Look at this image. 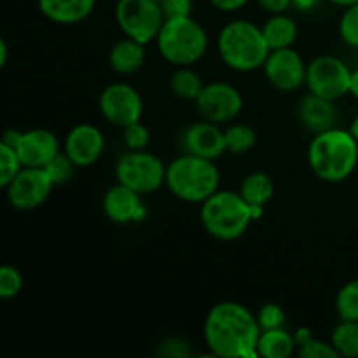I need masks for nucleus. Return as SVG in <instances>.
Instances as JSON below:
<instances>
[{"label": "nucleus", "instance_id": "f257e3e1", "mask_svg": "<svg viewBox=\"0 0 358 358\" xmlns=\"http://www.w3.org/2000/svg\"><path fill=\"white\" fill-rule=\"evenodd\" d=\"M257 315L236 301H222L210 308L203 324V339L212 355L220 358H259L261 336Z\"/></svg>", "mask_w": 358, "mask_h": 358}, {"label": "nucleus", "instance_id": "f03ea898", "mask_svg": "<svg viewBox=\"0 0 358 358\" xmlns=\"http://www.w3.org/2000/svg\"><path fill=\"white\" fill-rule=\"evenodd\" d=\"M308 163L320 180L339 184L355 171L358 142L350 129L331 128L317 133L308 147Z\"/></svg>", "mask_w": 358, "mask_h": 358}, {"label": "nucleus", "instance_id": "7ed1b4c3", "mask_svg": "<svg viewBox=\"0 0 358 358\" xmlns=\"http://www.w3.org/2000/svg\"><path fill=\"white\" fill-rule=\"evenodd\" d=\"M217 52L227 69L247 73L262 69L271 49L261 27L250 20H233L217 35Z\"/></svg>", "mask_w": 358, "mask_h": 358}, {"label": "nucleus", "instance_id": "20e7f679", "mask_svg": "<svg viewBox=\"0 0 358 358\" xmlns=\"http://www.w3.org/2000/svg\"><path fill=\"white\" fill-rule=\"evenodd\" d=\"M164 185L180 201L201 205L220 189V171L212 159L184 152L168 163Z\"/></svg>", "mask_w": 358, "mask_h": 358}, {"label": "nucleus", "instance_id": "39448f33", "mask_svg": "<svg viewBox=\"0 0 358 358\" xmlns=\"http://www.w3.org/2000/svg\"><path fill=\"white\" fill-rule=\"evenodd\" d=\"M199 219L212 238L220 241H234L243 236L254 222L250 205L238 191L219 189L201 203Z\"/></svg>", "mask_w": 358, "mask_h": 358}, {"label": "nucleus", "instance_id": "423d86ee", "mask_svg": "<svg viewBox=\"0 0 358 358\" xmlns=\"http://www.w3.org/2000/svg\"><path fill=\"white\" fill-rule=\"evenodd\" d=\"M154 42L161 58L173 66L194 65L208 51V34L192 16L164 20Z\"/></svg>", "mask_w": 358, "mask_h": 358}, {"label": "nucleus", "instance_id": "0eeeda50", "mask_svg": "<svg viewBox=\"0 0 358 358\" xmlns=\"http://www.w3.org/2000/svg\"><path fill=\"white\" fill-rule=\"evenodd\" d=\"M166 166L161 157L149 150H128L115 163L119 184L133 189L138 194H152L166 182Z\"/></svg>", "mask_w": 358, "mask_h": 358}, {"label": "nucleus", "instance_id": "6e6552de", "mask_svg": "<svg viewBox=\"0 0 358 358\" xmlns=\"http://www.w3.org/2000/svg\"><path fill=\"white\" fill-rule=\"evenodd\" d=\"M114 16L124 37L145 45L156 41L164 23L163 9L156 0H117Z\"/></svg>", "mask_w": 358, "mask_h": 358}, {"label": "nucleus", "instance_id": "1a4fd4ad", "mask_svg": "<svg viewBox=\"0 0 358 358\" xmlns=\"http://www.w3.org/2000/svg\"><path fill=\"white\" fill-rule=\"evenodd\" d=\"M352 70L334 55H320L308 63L306 87L310 93L338 101L350 93Z\"/></svg>", "mask_w": 358, "mask_h": 358}, {"label": "nucleus", "instance_id": "9d476101", "mask_svg": "<svg viewBox=\"0 0 358 358\" xmlns=\"http://www.w3.org/2000/svg\"><path fill=\"white\" fill-rule=\"evenodd\" d=\"M98 108L105 121L124 129L133 122L142 121L143 100L142 94L131 84L112 83L101 90Z\"/></svg>", "mask_w": 358, "mask_h": 358}, {"label": "nucleus", "instance_id": "9b49d317", "mask_svg": "<svg viewBox=\"0 0 358 358\" xmlns=\"http://www.w3.org/2000/svg\"><path fill=\"white\" fill-rule=\"evenodd\" d=\"M194 103L203 119L217 124H229L243 110V96L240 90L222 80L205 84Z\"/></svg>", "mask_w": 358, "mask_h": 358}, {"label": "nucleus", "instance_id": "f8f14e48", "mask_svg": "<svg viewBox=\"0 0 358 358\" xmlns=\"http://www.w3.org/2000/svg\"><path fill=\"white\" fill-rule=\"evenodd\" d=\"M52 187H55V182L51 180L45 168L23 166L6 187V196L13 208L30 212L44 205Z\"/></svg>", "mask_w": 358, "mask_h": 358}, {"label": "nucleus", "instance_id": "ddd939ff", "mask_svg": "<svg viewBox=\"0 0 358 358\" xmlns=\"http://www.w3.org/2000/svg\"><path fill=\"white\" fill-rule=\"evenodd\" d=\"M262 72L275 90L294 93L306 86L308 63L294 48L271 49Z\"/></svg>", "mask_w": 358, "mask_h": 358}, {"label": "nucleus", "instance_id": "4468645a", "mask_svg": "<svg viewBox=\"0 0 358 358\" xmlns=\"http://www.w3.org/2000/svg\"><path fill=\"white\" fill-rule=\"evenodd\" d=\"M105 150V136L91 122L76 124L63 140V152L77 168H90L100 161Z\"/></svg>", "mask_w": 358, "mask_h": 358}, {"label": "nucleus", "instance_id": "2eb2a0df", "mask_svg": "<svg viewBox=\"0 0 358 358\" xmlns=\"http://www.w3.org/2000/svg\"><path fill=\"white\" fill-rule=\"evenodd\" d=\"M13 147L27 168H45L63 150L58 136L45 128L20 131Z\"/></svg>", "mask_w": 358, "mask_h": 358}, {"label": "nucleus", "instance_id": "dca6fc26", "mask_svg": "<svg viewBox=\"0 0 358 358\" xmlns=\"http://www.w3.org/2000/svg\"><path fill=\"white\" fill-rule=\"evenodd\" d=\"M105 217L114 224H138L147 219V206L143 205L142 194L124 184H115L107 189L101 201Z\"/></svg>", "mask_w": 358, "mask_h": 358}, {"label": "nucleus", "instance_id": "f3484780", "mask_svg": "<svg viewBox=\"0 0 358 358\" xmlns=\"http://www.w3.org/2000/svg\"><path fill=\"white\" fill-rule=\"evenodd\" d=\"M182 147L184 152L212 161L219 159L224 152H227L224 129L220 124L206 119L194 122L185 129L182 135Z\"/></svg>", "mask_w": 358, "mask_h": 358}, {"label": "nucleus", "instance_id": "a211bd4d", "mask_svg": "<svg viewBox=\"0 0 358 358\" xmlns=\"http://www.w3.org/2000/svg\"><path fill=\"white\" fill-rule=\"evenodd\" d=\"M297 119L304 129L317 135V133L336 128L339 112L334 100H327L308 91L297 103Z\"/></svg>", "mask_w": 358, "mask_h": 358}, {"label": "nucleus", "instance_id": "6ab92c4d", "mask_svg": "<svg viewBox=\"0 0 358 358\" xmlns=\"http://www.w3.org/2000/svg\"><path fill=\"white\" fill-rule=\"evenodd\" d=\"M45 20L56 24H77L93 13L96 0H37Z\"/></svg>", "mask_w": 358, "mask_h": 358}, {"label": "nucleus", "instance_id": "aec40b11", "mask_svg": "<svg viewBox=\"0 0 358 358\" xmlns=\"http://www.w3.org/2000/svg\"><path fill=\"white\" fill-rule=\"evenodd\" d=\"M145 63V44L124 37L108 51V66L119 76H133Z\"/></svg>", "mask_w": 358, "mask_h": 358}, {"label": "nucleus", "instance_id": "412c9836", "mask_svg": "<svg viewBox=\"0 0 358 358\" xmlns=\"http://www.w3.org/2000/svg\"><path fill=\"white\" fill-rule=\"evenodd\" d=\"M261 28L269 49L292 48L297 38V34H299L296 20L290 17L287 13L271 14Z\"/></svg>", "mask_w": 358, "mask_h": 358}, {"label": "nucleus", "instance_id": "4be33fe9", "mask_svg": "<svg viewBox=\"0 0 358 358\" xmlns=\"http://www.w3.org/2000/svg\"><path fill=\"white\" fill-rule=\"evenodd\" d=\"M297 353V343L292 332L283 327L261 331L257 343V357L262 358H289Z\"/></svg>", "mask_w": 358, "mask_h": 358}, {"label": "nucleus", "instance_id": "5701e85b", "mask_svg": "<svg viewBox=\"0 0 358 358\" xmlns=\"http://www.w3.org/2000/svg\"><path fill=\"white\" fill-rule=\"evenodd\" d=\"M238 192L250 206H264L266 208V205L271 201L273 194H275V184L264 171H252V173L245 175Z\"/></svg>", "mask_w": 358, "mask_h": 358}, {"label": "nucleus", "instance_id": "b1692460", "mask_svg": "<svg viewBox=\"0 0 358 358\" xmlns=\"http://www.w3.org/2000/svg\"><path fill=\"white\" fill-rule=\"evenodd\" d=\"M168 84H170L171 93L185 101H196L205 87L201 76L191 66H177V70L170 76Z\"/></svg>", "mask_w": 358, "mask_h": 358}, {"label": "nucleus", "instance_id": "393cba45", "mask_svg": "<svg viewBox=\"0 0 358 358\" xmlns=\"http://www.w3.org/2000/svg\"><path fill=\"white\" fill-rule=\"evenodd\" d=\"M331 343L339 357L358 358V322H339L332 331Z\"/></svg>", "mask_w": 358, "mask_h": 358}, {"label": "nucleus", "instance_id": "a878e982", "mask_svg": "<svg viewBox=\"0 0 358 358\" xmlns=\"http://www.w3.org/2000/svg\"><path fill=\"white\" fill-rule=\"evenodd\" d=\"M224 135H226L227 152L234 156L250 152L257 142L255 129L245 122H229V126L224 129Z\"/></svg>", "mask_w": 358, "mask_h": 358}, {"label": "nucleus", "instance_id": "bb28decb", "mask_svg": "<svg viewBox=\"0 0 358 358\" xmlns=\"http://www.w3.org/2000/svg\"><path fill=\"white\" fill-rule=\"evenodd\" d=\"M336 313L341 320L358 322V278L345 283L336 294Z\"/></svg>", "mask_w": 358, "mask_h": 358}, {"label": "nucleus", "instance_id": "cd10ccee", "mask_svg": "<svg viewBox=\"0 0 358 358\" xmlns=\"http://www.w3.org/2000/svg\"><path fill=\"white\" fill-rule=\"evenodd\" d=\"M23 168L16 149L0 142V187L6 189Z\"/></svg>", "mask_w": 358, "mask_h": 358}, {"label": "nucleus", "instance_id": "c85d7f7f", "mask_svg": "<svg viewBox=\"0 0 358 358\" xmlns=\"http://www.w3.org/2000/svg\"><path fill=\"white\" fill-rule=\"evenodd\" d=\"M338 31L341 41L348 48L358 49V2L343 10L341 17H339Z\"/></svg>", "mask_w": 358, "mask_h": 358}, {"label": "nucleus", "instance_id": "c756f323", "mask_svg": "<svg viewBox=\"0 0 358 358\" xmlns=\"http://www.w3.org/2000/svg\"><path fill=\"white\" fill-rule=\"evenodd\" d=\"M23 276L14 266L6 264L0 268V297L13 299L23 290Z\"/></svg>", "mask_w": 358, "mask_h": 358}, {"label": "nucleus", "instance_id": "7c9ffc66", "mask_svg": "<svg viewBox=\"0 0 358 358\" xmlns=\"http://www.w3.org/2000/svg\"><path fill=\"white\" fill-rule=\"evenodd\" d=\"M122 142L128 150H145L150 143V131L142 121L133 122L122 129Z\"/></svg>", "mask_w": 358, "mask_h": 358}, {"label": "nucleus", "instance_id": "2f4dec72", "mask_svg": "<svg viewBox=\"0 0 358 358\" xmlns=\"http://www.w3.org/2000/svg\"><path fill=\"white\" fill-rule=\"evenodd\" d=\"M76 168H77L76 164H73L72 161H70V157L62 150V152H59L58 156H56L55 159L45 166V171L49 173L51 180L55 182V185H62V184H66V182L73 177Z\"/></svg>", "mask_w": 358, "mask_h": 358}, {"label": "nucleus", "instance_id": "473e14b6", "mask_svg": "<svg viewBox=\"0 0 358 358\" xmlns=\"http://www.w3.org/2000/svg\"><path fill=\"white\" fill-rule=\"evenodd\" d=\"M156 355L161 358H189L194 355V352H192V346L187 339L171 336V338H166L163 343H159Z\"/></svg>", "mask_w": 358, "mask_h": 358}, {"label": "nucleus", "instance_id": "72a5a7b5", "mask_svg": "<svg viewBox=\"0 0 358 358\" xmlns=\"http://www.w3.org/2000/svg\"><path fill=\"white\" fill-rule=\"evenodd\" d=\"M297 357L301 358H339L331 341H320L313 338L297 348Z\"/></svg>", "mask_w": 358, "mask_h": 358}, {"label": "nucleus", "instance_id": "f704fd0d", "mask_svg": "<svg viewBox=\"0 0 358 358\" xmlns=\"http://www.w3.org/2000/svg\"><path fill=\"white\" fill-rule=\"evenodd\" d=\"M285 311L280 304L276 303H268L264 306H261V310L257 311V322L261 325L262 331L266 329H276L283 327L285 325Z\"/></svg>", "mask_w": 358, "mask_h": 358}, {"label": "nucleus", "instance_id": "c9c22d12", "mask_svg": "<svg viewBox=\"0 0 358 358\" xmlns=\"http://www.w3.org/2000/svg\"><path fill=\"white\" fill-rule=\"evenodd\" d=\"M192 7H194L192 6V0H163L161 2L164 20L192 16Z\"/></svg>", "mask_w": 358, "mask_h": 358}, {"label": "nucleus", "instance_id": "e433bc0d", "mask_svg": "<svg viewBox=\"0 0 358 358\" xmlns=\"http://www.w3.org/2000/svg\"><path fill=\"white\" fill-rule=\"evenodd\" d=\"M255 2L269 14L287 13L289 9H292V0H255Z\"/></svg>", "mask_w": 358, "mask_h": 358}, {"label": "nucleus", "instance_id": "4c0bfd02", "mask_svg": "<svg viewBox=\"0 0 358 358\" xmlns=\"http://www.w3.org/2000/svg\"><path fill=\"white\" fill-rule=\"evenodd\" d=\"M208 2L220 13H236L243 9L250 0H208Z\"/></svg>", "mask_w": 358, "mask_h": 358}, {"label": "nucleus", "instance_id": "58836bf2", "mask_svg": "<svg viewBox=\"0 0 358 358\" xmlns=\"http://www.w3.org/2000/svg\"><path fill=\"white\" fill-rule=\"evenodd\" d=\"M322 0H292V7L299 13H311L320 6Z\"/></svg>", "mask_w": 358, "mask_h": 358}, {"label": "nucleus", "instance_id": "ea45409f", "mask_svg": "<svg viewBox=\"0 0 358 358\" xmlns=\"http://www.w3.org/2000/svg\"><path fill=\"white\" fill-rule=\"evenodd\" d=\"M294 338H296V343H297V348H299L301 345H304V343H308L310 339H313V332H311V329L308 327H299L294 331Z\"/></svg>", "mask_w": 358, "mask_h": 358}, {"label": "nucleus", "instance_id": "a19ab883", "mask_svg": "<svg viewBox=\"0 0 358 358\" xmlns=\"http://www.w3.org/2000/svg\"><path fill=\"white\" fill-rule=\"evenodd\" d=\"M353 98L358 100V69L352 70V77H350V93Z\"/></svg>", "mask_w": 358, "mask_h": 358}, {"label": "nucleus", "instance_id": "79ce46f5", "mask_svg": "<svg viewBox=\"0 0 358 358\" xmlns=\"http://www.w3.org/2000/svg\"><path fill=\"white\" fill-rule=\"evenodd\" d=\"M7 56H9V48H7L6 38H0V69L7 65Z\"/></svg>", "mask_w": 358, "mask_h": 358}, {"label": "nucleus", "instance_id": "37998d69", "mask_svg": "<svg viewBox=\"0 0 358 358\" xmlns=\"http://www.w3.org/2000/svg\"><path fill=\"white\" fill-rule=\"evenodd\" d=\"M327 2H331V3H334V6L346 9V7H350V6H353V3H357L358 0H327Z\"/></svg>", "mask_w": 358, "mask_h": 358}, {"label": "nucleus", "instance_id": "c03bdc74", "mask_svg": "<svg viewBox=\"0 0 358 358\" xmlns=\"http://www.w3.org/2000/svg\"><path fill=\"white\" fill-rule=\"evenodd\" d=\"M350 133H352L353 138H355L358 142V114L355 115V117H353L352 124H350Z\"/></svg>", "mask_w": 358, "mask_h": 358}, {"label": "nucleus", "instance_id": "a18cd8bd", "mask_svg": "<svg viewBox=\"0 0 358 358\" xmlns=\"http://www.w3.org/2000/svg\"><path fill=\"white\" fill-rule=\"evenodd\" d=\"M156 2H159V3H161V2H163V0H156Z\"/></svg>", "mask_w": 358, "mask_h": 358}]
</instances>
